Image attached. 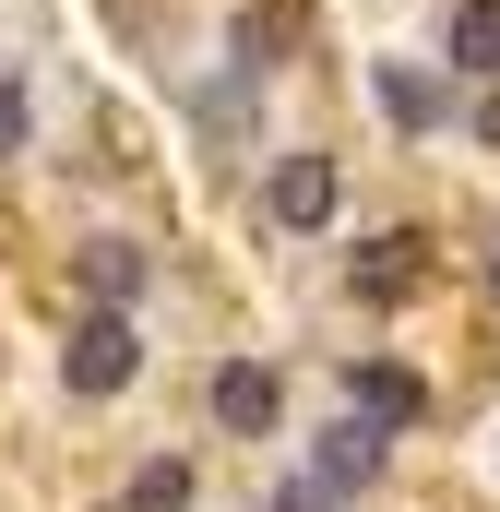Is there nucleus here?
Masks as SVG:
<instances>
[{"mask_svg":"<svg viewBox=\"0 0 500 512\" xmlns=\"http://www.w3.org/2000/svg\"><path fill=\"white\" fill-rule=\"evenodd\" d=\"M131 370H143V322L131 310H84L72 346H60V382L96 405V393H131Z\"/></svg>","mask_w":500,"mask_h":512,"instance_id":"nucleus-1","label":"nucleus"},{"mask_svg":"<svg viewBox=\"0 0 500 512\" xmlns=\"http://www.w3.org/2000/svg\"><path fill=\"white\" fill-rule=\"evenodd\" d=\"M215 429H227V441H274V429H286V382H274L262 358H227V370H215Z\"/></svg>","mask_w":500,"mask_h":512,"instance_id":"nucleus-2","label":"nucleus"},{"mask_svg":"<svg viewBox=\"0 0 500 512\" xmlns=\"http://www.w3.org/2000/svg\"><path fill=\"white\" fill-rule=\"evenodd\" d=\"M262 203H274V227H334V203H346V179H334V155H286Z\"/></svg>","mask_w":500,"mask_h":512,"instance_id":"nucleus-3","label":"nucleus"},{"mask_svg":"<svg viewBox=\"0 0 500 512\" xmlns=\"http://www.w3.org/2000/svg\"><path fill=\"white\" fill-rule=\"evenodd\" d=\"M346 405H358L370 429H417V417H429V382L393 370V358H358V370H346Z\"/></svg>","mask_w":500,"mask_h":512,"instance_id":"nucleus-4","label":"nucleus"},{"mask_svg":"<svg viewBox=\"0 0 500 512\" xmlns=\"http://www.w3.org/2000/svg\"><path fill=\"white\" fill-rule=\"evenodd\" d=\"M310 477H322L334 501H346V489H370V477H381V429L358 417V405H346V429H322V465H310Z\"/></svg>","mask_w":500,"mask_h":512,"instance_id":"nucleus-5","label":"nucleus"},{"mask_svg":"<svg viewBox=\"0 0 500 512\" xmlns=\"http://www.w3.org/2000/svg\"><path fill=\"white\" fill-rule=\"evenodd\" d=\"M429 239H405V227H393V239H370V251L346 262V274H358V298H417V274H429Z\"/></svg>","mask_w":500,"mask_h":512,"instance_id":"nucleus-6","label":"nucleus"},{"mask_svg":"<svg viewBox=\"0 0 500 512\" xmlns=\"http://www.w3.org/2000/svg\"><path fill=\"white\" fill-rule=\"evenodd\" d=\"M381 108H393V131H441V84L417 60H381Z\"/></svg>","mask_w":500,"mask_h":512,"instance_id":"nucleus-7","label":"nucleus"},{"mask_svg":"<svg viewBox=\"0 0 500 512\" xmlns=\"http://www.w3.org/2000/svg\"><path fill=\"white\" fill-rule=\"evenodd\" d=\"M84 286H96V310H131V298H143V251H131V239H96V251H84Z\"/></svg>","mask_w":500,"mask_h":512,"instance_id":"nucleus-8","label":"nucleus"},{"mask_svg":"<svg viewBox=\"0 0 500 512\" xmlns=\"http://www.w3.org/2000/svg\"><path fill=\"white\" fill-rule=\"evenodd\" d=\"M453 72H500V0H453Z\"/></svg>","mask_w":500,"mask_h":512,"instance_id":"nucleus-9","label":"nucleus"},{"mask_svg":"<svg viewBox=\"0 0 500 512\" xmlns=\"http://www.w3.org/2000/svg\"><path fill=\"white\" fill-rule=\"evenodd\" d=\"M120 512H191V465H179V453H155V465L131 477V501H120Z\"/></svg>","mask_w":500,"mask_h":512,"instance_id":"nucleus-10","label":"nucleus"},{"mask_svg":"<svg viewBox=\"0 0 500 512\" xmlns=\"http://www.w3.org/2000/svg\"><path fill=\"white\" fill-rule=\"evenodd\" d=\"M274 48H286V12H239V60H250V72H262Z\"/></svg>","mask_w":500,"mask_h":512,"instance_id":"nucleus-11","label":"nucleus"},{"mask_svg":"<svg viewBox=\"0 0 500 512\" xmlns=\"http://www.w3.org/2000/svg\"><path fill=\"white\" fill-rule=\"evenodd\" d=\"M0 155H24V84L0 72Z\"/></svg>","mask_w":500,"mask_h":512,"instance_id":"nucleus-12","label":"nucleus"},{"mask_svg":"<svg viewBox=\"0 0 500 512\" xmlns=\"http://www.w3.org/2000/svg\"><path fill=\"white\" fill-rule=\"evenodd\" d=\"M274 512H334V489H322V477H298V489H286Z\"/></svg>","mask_w":500,"mask_h":512,"instance_id":"nucleus-13","label":"nucleus"},{"mask_svg":"<svg viewBox=\"0 0 500 512\" xmlns=\"http://www.w3.org/2000/svg\"><path fill=\"white\" fill-rule=\"evenodd\" d=\"M477 143H500V72H489V108H477Z\"/></svg>","mask_w":500,"mask_h":512,"instance_id":"nucleus-14","label":"nucleus"}]
</instances>
